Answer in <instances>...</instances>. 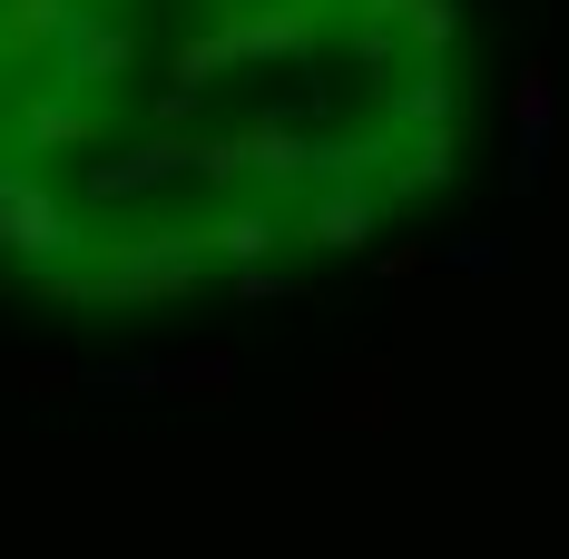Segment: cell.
Masks as SVG:
<instances>
[{"label": "cell", "mask_w": 569, "mask_h": 559, "mask_svg": "<svg viewBox=\"0 0 569 559\" xmlns=\"http://www.w3.org/2000/svg\"><path fill=\"white\" fill-rule=\"evenodd\" d=\"M89 246H99V217L79 207V177L40 168V158L0 168V266H10V285L50 276V266H89Z\"/></svg>", "instance_id": "1"}, {"label": "cell", "mask_w": 569, "mask_h": 559, "mask_svg": "<svg viewBox=\"0 0 569 559\" xmlns=\"http://www.w3.org/2000/svg\"><path fill=\"white\" fill-rule=\"evenodd\" d=\"M148 20L138 10H109V0H79L69 10V30H59L50 69H40V89H69V99H118L128 109V89H138V69H148Z\"/></svg>", "instance_id": "2"}, {"label": "cell", "mask_w": 569, "mask_h": 559, "mask_svg": "<svg viewBox=\"0 0 569 559\" xmlns=\"http://www.w3.org/2000/svg\"><path fill=\"white\" fill-rule=\"evenodd\" d=\"M0 138H10V158H40V168H59V158H109L118 138H128V109L118 99H69V89H40V79H20L10 89V109H0Z\"/></svg>", "instance_id": "3"}, {"label": "cell", "mask_w": 569, "mask_h": 559, "mask_svg": "<svg viewBox=\"0 0 569 559\" xmlns=\"http://www.w3.org/2000/svg\"><path fill=\"white\" fill-rule=\"evenodd\" d=\"M177 177H197V138H168V128H138V138H118L109 158H89L79 168V207L99 217V207H148L158 187Z\"/></svg>", "instance_id": "4"}, {"label": "cell", "mask_w": 569, "mask_h": 559, "mask_svg": "<svg viewBox=\"0 0 569 559\" xmlns=\"http://www.w3.org/2000/svg\"><path fill=\"white\" fill-rule=\"evenodd\" d=\"M284 236L315 256H373V236H393V207H383V187H315L284 207Z\"/></svg>", "instance_id": "5"}, {"label": "cell", "mask_w": 569, "mask_h": 559, "mask_svg": "<svg viewBox=\"0 0 569 559\" xmlns=\"http://www.w3.org/2000/svg\"><path fill=\"white\" fill-rule=\"evenodd\" d=\"M343 10L353 0H256L246 10V69H305V59H325V40L343 30Z\"/></svg>", "instance_id": "6"}, {"label": "cell", "mask_w": 569, "mask_h": 559, "mask_svg": "<svg viewBox=\"0 0 569 559\" xmlns=\"http://www.w3.org/2000/svg\"><path fill=\"white\" fill-rule=\"evenodd\" d=\"M236 128H246V168H256V197L295 207V197H305V177H315V128H295L284 109H256V118H236Z\"/></svg>", "instance_id": "7"}, {"label": "cell", "mask_w": 569, "mask_h": 559, "mask_svg": "<svg viewBox=\"0 0 569 559\" xmlns=\"http://www.w3.org/2000/svg\"><path fill=\"white\" fill-rule=\"evenodd\" d=\"M197 246H207V266L246 276V266H266V256L284 246V207L276 197H227V207L197 217Z\"/></svg>", "instance_id": "8"}, {"label": "cell", "mask_w": 569, "mask_h": 559, "mask_svg": "<svg viewBox=\"0 0 569 559\" xmlns=\"http://www.w3.org/2000/svg\"><path fill=\"white\" fill-rule=\"evenodd\" d=\"M461 158H471V118H452V128H422V138H402V158L383 168V207H412V197H432V187H452Z\"/></svg>", "instance_id": "9"}, {"label": "cell", "mask_w": 569, "mask_h": 559, "mask_svg": "<svg viewBox=\"0 0 569 559\" xmlns=\"http://www.w3.org/2000/svg\"><path fill=\"white\" fill-rule=\"evenodd\" d=\"M452 118H461V79H452V69H412V79H393V89L373 99V128H393V138L452 128Z\"/></svg>", "instance_id": "10"}, {"label": "cell", "mask_w": 569, "mask_h": 559, "mask_svg": "<svg viewBox=\"0 0 569 559\" xmlns=\"http://www.w3.org/2000/svg\"><path fill=\"white\" fill-rule=\"evenodd\" d=\"M69 10H79V0H0V50H10V69H20V79H40V69H50Z\"/></svg>", "instance_id": "11"}, {"label": "cell", "mask_w": 569, "mask_h": 559, "mask_svg": "<svg viewBox=\"0 0 569 559\" xmlns=\"http://www.w3.org/2000/svg\"><path fill=\"white\" fill-rule=\"evenodd\" d=\"M511 118H520V187H530L540 148H550V118H560V69H550V59H530L511 79Z\"/></svg>", "instance_id": "12"}, {"label": "cell", "mask_w": 569, "mask_h": 559, "mask_svg": "<svg viewBox=\"0 0 569 559\" xmlns=\"http://www.w3.org/2000/svg\"><path fill=\"white\" fill-rule=\"evenodd\" d=\"M197 187H207L217 207L256 187V168H246V128H197Z\"/></svg>", "instance_id": "13"}, {"label": "cell", "mask_w": 569, "mask_h": 559, "mask_svg": "<svg viewBox=\"0 0 569 559\" xmlns=\"http://www.w3.org/2000/svg\"><path fill=\"white\" fill-rule=\"evenodd\" d=\"M402 40H412V69H452V50H461V0H412V10H402Z\"/></svg>", "instance_id": "14"}, {"label": "cell", "mask_w": 569, "mask_h": 559, "mask_svg": "<svg viewBox=\"0 0 569 559\" xmlns=\"http://www.w3.org/2000/svg\"><path fill=\"white\" fill-rule=\"evenodd\" d=\"M343 402H325V412H315V422H393V392H383V363H373V373H343Z\"/></svg>", "instance_id": "15"}, {"label": "cell", "mask_w": 569, "mask_h": 559, "mask_svg": "<svg viewBox=\"0 0 569 559\" xmlns=\"http://www.w3.org/2000/svg\"><path fill=\"white\" fill-rule=\"evenodd\" d=\"M177 383H187V402H236V363L227 353H187Z\"/></svg>", "instance_id": "16"}, {"label": "cell", "mask_w": 569, "mask_h": 559, "mask_svg": "<svg viewBox=\"0 0 569 559\" xmlns=\"http://www.w3.org/2000/svg\"><path fill=\"white\" fill-rule=\"evenodd\" d=\"M187 118H197V89H158L148 99V128H168V138H187Z\"/></svg>", "instance_id": "17"}, {"label": "cell", "mask_w": 569, "mask_h": 559, "mask_svg": "<svg viewBox=\"0 0 569 559\" xmlns=\"http://www.w3.org/2000/svg\"><path fill=\"white\" fill-rule=\"evenodd\" d=\"M10 383L30 392V402H69V373H50V363H10Z\"/></svg>", "instance_id": "18"}, {"label": "cell", "mask_w": 569, "mask_h": 559, "mask_svg": "<svg viewBox=\"0 0 569 559\" xmlns=\"http://www.w3.org/2000/svg\"><path fill=\"white\" fill-rule=\"evenodd\" d=\"M373 266H383V276H422V266H432V256H422V236H402V246H383V256H373Z\"/></svg>", "instance_id": "19"}, {"label": "cell", "mask_w": 569, "mask_h": 559, "mask_svg": "<svg viewBox=\"0 0 569 559\" xmlns=\"http://www.w3.org/2000/svg\"><path fill=\"white\" fill-rule=\"evenodd\" d=\"M10 89H20V69H10V50H0V109H10Z\"/></svg>", "instance_id": "20"}, {"label": "cell", "mask_w": 569, "mask_h": 559, "mask_svg": "<svg viewBox=\"0 0 569 559\" xmlns=\"http://www.w3.org/2000/svg\"><path fill=\"white\" fill-rule=\"evenodd\" d=\"M217 10H256V0H217Z\"/></svg>", "instance_id": "21"}, {"label": "cell", "mask_w": 569, "mask_h": 559, "mask_svg": "<svg viewBox=\"0 0 569 559\" xmlns=\"http://www.w3.org/2000/svg\"><path fill=\"white\" fill-rule=\"evenodd\" d=\"M0 168H10V138H0Z\"/></svg>", "instance_id": "22"}, {"label": "cell", "mask_w": 569, "mask_h": 559, "mask_svg": "<svg viewBox=\"0 0 569 559\" xmlns=\"http://www.w3.org/2000/svg\"><path fill=\"white\" fill-rule=\"evenodd\" d=\"M109 10H118V0H109Z\"/></svg>", "instance_id": "23"}]
</instances>
